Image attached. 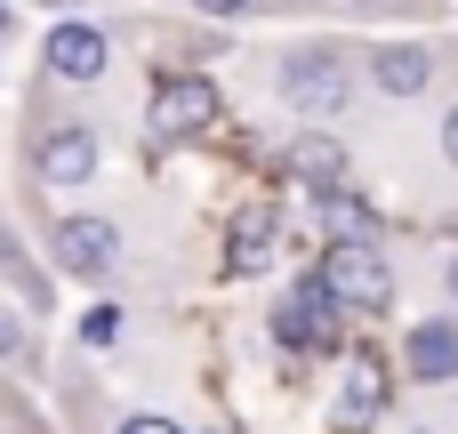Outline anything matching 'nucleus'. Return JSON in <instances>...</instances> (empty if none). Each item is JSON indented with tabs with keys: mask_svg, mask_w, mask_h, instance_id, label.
<instances>
[{
	"mask_svg": "<svg viewBox=\"0 0 458 434\" xmlns=\"http://www.w3.org/2000/svg\"><path fill=\"white\" fill-rule=\"evenodd\" d=\"M346 89H354V81H346V64H338L330 48H306V56L282 64V105H298L306 121H330V113L346 105Z\"/></svg>",
	"mask_w": 458,
	"mask_h": 434,
	"instance_id": "nucleus-1",
	"label": "nucleus"
},
{
	"mask_svg": "<svg viewBox=\"0 0 458 434\" xmlns=\"http://www.w3.org/2000/svg\"><path fill=\"white\" fill-rule=\"evenodd\" d=\"M322 290H330L338 306H362V314L394 306V274H386L378 250H330V258H322Z\"/></svg>",
	"mask_w": 458,
	"mask_h": 434,
	"instance_id": "nucleus-2",
	"label": "nucleus"
},
{
	"mask_svg": "<svg viewBox=\"0 0 458 434\" xmlns=\"http://www.w3.org/2000/svg\"><path fill=\"white\" fill-rule=\"evenodd\" d=\"M153 137H201L209 121H217V89L201 81V72H169L161 89H153Z\"/></svg>",
	"mask_w": 458,
	"mask_h": 434,
	"instance_id": "nucleus-3",
	"label": "nucleus"
},
{
	"mask_svg": "<svg viewBox=\"0 0 458 434\" xmlns=\"http://www.w3.org/2000/svg\"><path fill=\"white\" fill-rule=\"evenodd\" d=\"M56 258H64L72 274H89V282H97V274H113V266H121V234H113L105 217H64V226H56Z\"/></svg>",
	"mask_w": 458,
	"mask_h": 434,
	"instance_id": "nucleus-4",
	"label": "nucleus"
},
{
	"mask_svg": "<svg viewBox=\"0 0 458 434\" xmlns=\"http://www.w3.org/2000/svg\"><path fill=\"white\" fill-rule=\"evenodd\" d=\"M48 72H56V81H97V72H105V32L64 16V24L48 32Z\"/></svg>",
	"mask_w": 458,
	"mask_h": 434,
	"instance_id": "nucleus-5",
	"label": "nucleus"
},
{
	"mask_svg": "<svg viewBox=\"0 0 458 434\" xmlns=\"http://www.w3.org/2000/svg\"><path fill=\"white\" fill-rule=\"evenodd\" d=\"M89 169H97V137L89 129H48L40 137V177L48 185H89Z\"/></svg>",
	"mask_w": 458,
	"mask_h": 434,
	"instance_id": "nucleus-6",
	"label": "nucleus"
},
{
	"mask_svg": "<svg viewBox=\"0 0 458 434\" xmlns=\"http://www.w3.org/2000/svg\"><path fill=\"white\" fill-rule=\"evenodd\" d=\"M403 362L411 379H458V322H419L403 338Z\"/></svg>",
	"mask_w": 458,
	"mask_h": 434,
	"instance_id": "nucleus-7",
	"label": "nucleus"
},
{
	"mask_svg": "<svg viewBox=\"0 0 458 434\" xmlns=\"http://www.w3.org/2000/svg\"><path fill=\"white\" fill-rule=\"evenodd\" d=\"M322 226H330V250H378V217L354 193H322Z\"/></svg>",
	"mask_w": 458,
	"mask_h": 434,
	"instance_id": "nucleus-8",
	"label": "nucleus"
},
{
	"mask_svg": "<svg viewBox=\"0 0 458 434\" xmlns=\"http://www.w3.org/2000/svg\"><path fill=\"white\" fill-rule=\"evenodd\" d=\"M266 250H274V201H250V209H242V226H233L225 266H233V274H266Z\"/></svg>",
	"mask_w": 458,
	"mask_h": 434,
	"instance_id": "nucleus-9",
	"label": "nucleus"
},
{
	"mask_svg": "<svg viewBox=\"0 0 458 434\" xmlns=\"http://www.w3.org/2000/svg\"><path fill=\"white\" fill-rule=\"evenodd\" d=\"M378 411H386V379H378V362H354V379H346V403H338V434H362Z\"/></svg>",
	"mask_w": 458,
	"mask_h": 434,
	"instance_id": "nucleus-10",
	"label": "nucleus"
},
{
	"mask_svg": "<svg viewBox=\"0 0 458 434\" xmlns=\"http://www.w3.org/2000/svg\"><path fill=\"white\" fill-rule=\"evenodd\" d=\"M435 81V56L427 48H378V89L386 97H419Z\"/></svg>",
	"mask_w": 458,
	"mask_h": 434,
	"instance_id": "nucleus-11",
	"label": "nucleus"
},
{
	"mask_svg": "<svg viewBox=\"0 0 458 434\" xmlns=\"http://www.w3.org/2000/svg\"><path fill=\"white\" fill-rule=\"evenodd\" d=\"M298 177H314L322 193H338V177H346V153H338V137H298Z\"/></svg>",
	"mask_w": 458,
	"mask_h": 434,
	"instance_id": "nucleus-12",
	"label": "nucleus"
},
{
	"mask_svg": "<svg viewBox=\"0 0 458 434\" xmlns=\"http://www.w3.org/2000/svg\"><path fill=\"white\" fill-rule=\"evenodd\" d=\"M81 338H89V346H113V338H121V314H113V306L81 314Z\"/></svg>",
	"mask_w": 458,
	"mask_h": 434,
	"instance_id": "nucleus-13",
	"label": "nucleus"
},
{
	"mask_svg": "<svg viewBox=\"0 0 458 434\" xmlns=\"http://www.w3.org/2000/svg\"><path fill=\"white\" fill-rule=\"evenodd\" d=\"M16 354H24V322L0 306V362H16Z\"/></svg>",
	"mask_w": 458,
	"mask_h": 434,
	"instance_id": "nucleus-14",
	"label": "nucleus"
},
{
	"mask_svg": "<svg viewBox=\"0 0 458 434\" xmlns=\"http://www.w3.org/2000/svg\"><path fill=\"white\" fill-rule=\"evenodd\" d=\"M121 434H177V427H169V419H153V411H137V419H129Z\"/></svg>",
	"mask_w": 458,
	"mask_h": 434,
	"instance_id": "nucleus-15",
	"label": "nucleus"
},
{
	"mask_svg": "<svg viewBox=\"0 0 458 434\" xmlns=\"http://www.w3.org/2000/svg\"><path fill=\"white\" fill-rule=\"evenodd\" d=\"M193 8H201V16H242L250 0H193Z\"/></svg>",
	"mask_w": 458,
	"mask_h": 434,
	"instance_id": "nucleus-16",
	"label": "nucleus"
},
{
	"mask_svg": "<svg viewBox=\"0 0 458 434\" xmlns=\"http://www.w3.org/2000/svg\"><path fill=\"white\" fill-rule=\"evenodd\" d=\"M443 153L458 161V105H451V121H443Z\"/></svg>",
	"mask_w": 458,
	"mask_h": 434,
	"instance_id": "nucleus-17",
	"label": "nucleus"
},
{
	"mask_svg": "<svg viewBox=\"0 0 458 434\" xmlns=\"http://www.w3.org/2000/svg\"><path fill=\"white\" fill-rule=\"evenodd\" d=\"M8 24H16V8H0V32H8Z\"/></svg>",
	"mask_w": 458,
	"mask_h": 434,
	"instance_id": "nucleus-18",
	"label": "nucleus"
},
{
	"mask_svg": "<svg viewBox=\"0 0 458 434\" xmlns=\"http://www.w3.org/2000/svg\"><path fill=\"white\" fill-rule=\"evenodd\" d=\"M451 298H458V258H451Z\"/></svg>",
	"mask_w": 458,
	"mask_h": 434,
	"instance_id": "nucleus-19",
	"label": "nucleus"
},
{
	"mask_svg": "<svg viewBox=\"0 0 458 434\" xmlns=\"http://www.w3.org/2000/svg\"><path fill=\"white\" fill-rule=\"evenodd\" d=\"M48 8H81V0H48Z\"/></svg>",
	"mask_w": 458,
	"mask_h": 434,
	"instance_id": "nucleus-20",
	"label": "nucleus"
},
{
	"mask_svg": "<svg viewBox=\"0 0 458 434\" xmlns=\"http://www.w3.org/2000/svg\"><path fill=\"white\" fill-rule=\"evenodd\" d=\"M354 8H378V0H354Z\"/></svg>",
	"mask_w": 458,
	"mask_h": 434,
	"instance_id": "nucleus-21",
	"label": "nucleus"
}]
</instances>
